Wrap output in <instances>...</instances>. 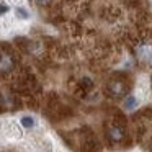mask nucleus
Instances as JSON below:
<instances>
[{
	"label": "nucleus",
	"mask_w": 152,
	"mask_h": 152,
	"mask_svg": "<svg viewBox=\"0 0 152 152\" xmlns=\"http://www.w3.org/2000/svg\"><path fill=\"white\" fill-rule=\"evenodd\" d=\"M15 67V59L10 53L0 51V74H8Z\"/></svg>",
	"instance_id": "nucleus-1"
},
{
	"label": "nucleus",
	"mask_w": 152,
	"mask_h": 152,
	"mask_svg": "<svg viewBox=\"0 0 152 152\" xmlns=\"http://www.w3.org/2000/svg\"><path fill=\"white\" fill-rule=\"evenodd\" d=\"M106 90H108L110 96L119 98V96H123L126 93V85H124V82H121V80H111V82L108 83V87H106Z\"/></svg>",
	"instance_id": "nucleus-2"
},
{
	"label": "nucleus",
	"mask_w": 152,
	"mask_h": 152,
	"mask_svg": "<svg viewBox=\"0 0 152 152\" xmlns=\"http://www.w3.org/2000/svg\"><path fill=\"white\" fill-rule=\"evenodd\" d=\"M137 57L144 62H151L152 61V43H142L137 46V51H136Z\"/></svg>",
	"instance_id": "nucleus-3"
},
{
	"label": "nucleus",
	"mask_w": 152,
	"mask_h": 152,
	"mask_svg": "<svg viewBox=\"0 0 152 152\" xmlns=\"http://www.w3.org/2000/svg\"><path fill=\"white\" fill-rule=\"evenodd\" d=\"M108 137H110V141H113V142L123 141V137H124V129L119 128V126H111V128L108 129Z\"/></svg>",
	"instance_id": "nucleus-4"
},
{
	"label": "nucleus",
	"mask_w": 152,
	"mask_h": 152,
	"mask_svg": "<svg viewBox=\"0 0 152 152\" xmlns=\"http://www.w3.org/2000/svg\"><path fill=\"white\" fill-rule=\"evenodd\" d=\"M20 123H21V126H23V128L31 129L34 126V118H31V116H23V118L20 119Z\"/></svg>",
	"instance_id": "nucleus-5"
},
{
	"label": "nucleus",
	"mask_w": 152,
	"mask_h": 152,
	"mask_svg": "<svg viewBox=\"0 0 152 152\" xmlns=\"http://www.w3.org/2000/svg\"><path fill=\"white\" fill-rule=\"evenodd\" d=\"M136 106H137V100H136L132 95H129L128 98H126V102H124V108L126 110H134Z\"/></svg>",
	"instance_id": "nucleus-6"
},
{
	"label": "nucleus",
	"mask_w": 152,
	"mask_h": 152,
	"mask_svg": "<svg viewBox=\"0 0 152 152\" xmlns=\"http://www.w3.org/2000/svg\"><path fill=\"white\" fill-rule=\"evenodd\" d=\"M17 17L18 18H23V20H26V18H30V13H28L26 10H25V8H17Z\"/></svg>",
	"instance_id": "nucleus-7"
},
{
	"label": "nucleus",
	"mask_w": 152,
	"mask_h": 152,
	"mask_svg": "<svg viewBox=\"0 0 152 152\" xmlns=\"http://www.w3.org/2000/svg\"><path fill=\"white\" fill-rule=\"evenodd\" d=\"M8 10H10V7H8L7 4H5L4 0H0V17H2V15H5Z\"/></svg>",
	"instance_id": "nucleus-8"
},
{
	"label": "nucleus",
	"mask_w": 152,
	"mask_h": 152,
	"mask_svg": "<svg viewBox=\"0 0 152 152\" xmlns=\"http://www.w3.org/2000/svg\"><path fill=\"white\" fill-rule=\"evenodd\" d=\"M38 2H39V4H48L49 0H38Z\"/></svg>",
	"instance_id": "nucleus-9"
}]
</instances>
